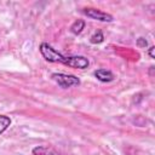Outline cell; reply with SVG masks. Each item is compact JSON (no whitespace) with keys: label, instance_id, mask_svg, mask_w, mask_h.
<instances>
[{"label":"cell","instance_id":"obj_9","mask_svg":"<svg viewBox=\"0 0 155 155\" xmlns=\"http://www.w3.org/2000/svg\"><path fill=\"white\" fill-rule=\"evenodd\" d=\"M103 40H104V36H103V33H102L101 30L96 31V33L91 36V39H90V41H91L92 44H101Z\"/></svg>","mask_w":155,"mask_h":155},{"label":"cell","instance_id":"obj_8","mask_svg":"<svg viewBox=\"0 0 155 155\" xmlns=\"http://www.w3.org/2000/svg\"><path fill=\"white\" fill-rule=\"evenodd\" d=\"M10 125H11V119L6 115H0V134L5 132Z\"/></svg>","mask_w":155,"mask_h":155},{"label":"cell","instance_id":"obj_2","mask_svg":"<svg viewBox=\"0 0 155 155\" xmlns=\"http://www.w3.org/2000/svg\"><path fill=\"white\" fill-rule=\"evenodd\" d=\"M51 78L62 88H70V87H74V86H79L80 85V79L78 76H75V75L63 74V73H53L51 75Z\"/></svg>","mask_w":155,"mask_h":155},{"label":"cell","instance_id":"obj_4","mask_svg":"<svg viewBox=\"0 0 155 155\" xmlns=\"http://www.w3.org/2000/svg\"><path fill=\"white\" fill-rule=\"evenodd\" d=\"M90 65V62L84 56H68V63L67 67L74 68V69H85Z\"/></svg>","mask_w":155,"mask_h":155},{"label":"cell","instance_id":"obj_6","mask_svg":"<svg viewBox=\"0 0 155 155\" xmlns=\"http://www.w3.org/2000/svg\"><path fill=\"white\" fill-rule=\"evenodd\" d=\"M33 155H62L59 151L51 147H35L33 149Z\"/></svg>","mask_w":155,"mask_h":155},{"label":"cell","instance_id":"obj_11","mask_svg":"<svg viewBox=\"0 0 155 155\" xmlns=\"http://www.w3.org/2000/svg\"><path fill=\"white\" fill-rule=\"evenodd\" d=\"M148 54L150 56V58H155V56H154V46L149 47V50H148Z\"/></svg>","mask_w":155,"mask_h":155},{"label":"cell","instance_id":"obj_5","mask_svg":"<svg viewBox=\"0 0 155 155\" xmlns=\"http://www.w3.org/2000/svg\"><path fill=\"white\" fill-rule=\"evenodd\" d=\"M94 76L102 81V82H110L115 79L114 74L110 71V70H107V69H98L94 71Z\"/></svg>","mask_w":155,"mask_h":155},{"label":"cell","instance_id":"obj_7","mask_svg":"<svg viewBox=\"0 0 155 155\" xmlns=\"http://www.w3.org/2000/svg\"><path fill=\"white\" fill-rule=\"evenodd\" d=\"M85 28V22L82 21V19H78V21H75L73 24H71V27H70V30H71V33H74V34H80L81 31H82V29Z\"/></svg>","mask_w":155,"mask_h":155},{"label":"cell","instance_id":"obj_3","mask_svg":"<svg viewBox=\"0 0 155 155\" xmlns=\"http://www.w3.org/2000/svg\"><path fill=\"white\" fill-rule=\"evenodd\" d=\"M82 13L86 15L87 17L92 18V19H97V21H101V22H113L114 21V17L107 12H103L98 8H84L82 10Z\"/></svg>","mask_w":155,"mask_h":155},{"label":"cell","instance_id":"obj_10","mask_svg":"<svg viewBox=\"0 0 155 155\" xmlns=\"http://www.w3.org/2000/svg\"><path fill=\"white\" fill-rule=\"evenodd\" d=\"M137 44H138V46H142V47H145V46H147V41H145L143 38H139V39L137 40Z\"/></svg>","mask_w":155,"mask_h":155},{"label":"cell","instance_id":"obj_1","mask_svg":"<svg viewBox=\"0 0 155 155\" xmlns=\"http://www.w3.org/2000/svg\"><path fill=\"white\" fill-rule=\"evenodd\" d=\"M40 53L42 54V57L47 61V62H52V63H62L64 65H67L68 63V57L63 56L62 53H59L57 50H54L51 45H48L47 42H41L40 47H39Z\"/></svg>","mask_w":155,"mask_h":155}]
</instances>
